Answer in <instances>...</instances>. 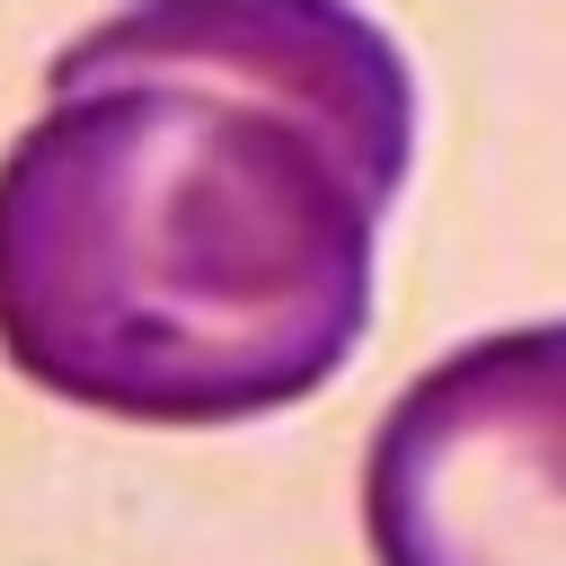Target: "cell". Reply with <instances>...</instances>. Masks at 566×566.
<instances>
[{"label": "cell", "instance_id": "cell-1", "mask_svg": "<svg viewBox=\"0 0 566 566\" xmlns=\"http://www.w3.org/2000/svg\"><path fill=\"white\" fill-rule=\"evenodd\" d=\"M416 133V62L354 0H124L0 150V363L168 433L318 398Z\"/></svg>", "mask_w": 566, "mask_h": 566}, {"label": "cell", "instance_id": "cell-2", "mask_svg": "<svg viewBox=\"0 0 566 566\" xmlns=\"http://www.w3.org/2000/svg\"><path fill=\"white\" fill-rule=\"evenodd\" d=\"M380 566H566V318L424 363L363 451Z\"/></svg>", "mask_w": 566, "mask_h": 566}]
</instances>
